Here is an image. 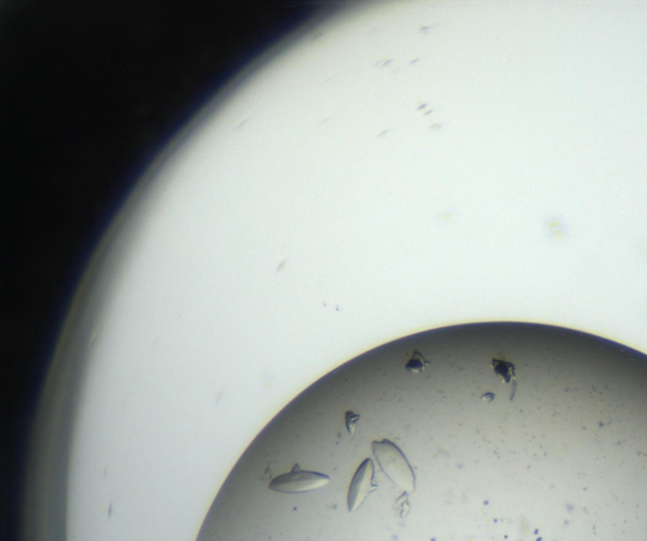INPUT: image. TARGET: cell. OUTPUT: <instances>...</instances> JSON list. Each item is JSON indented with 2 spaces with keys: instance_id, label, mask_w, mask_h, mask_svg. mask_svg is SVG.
<instances>
[{
  "instance_id": "cell-1",
  "label": "cell",
  "mask_w": 647,
  "mask_h": 541,
  "mask_svg": "<svg viewBox=\"0 0 647 541\" xmlns=\"http://www.w3.org/2000/svg\"><path fill=\"white\" fill-rule=\"evenodd\" d=\"M373 453L388 478L405 489H415V475L401 449L397 448L393 442L384 440L373 442Z\"/></svg>"
},
{
  "instance_id": "cell-2",
  "label": "cell",
  "mask_w": 647,
  "mask_h": 541,
  "mask_svg": "<svg viewBox=\"0 0 647 541\" xmlns=\"http://www.w3.org/2000/svg\"><path fill=\"white\" fill-rule=\"evenodd\" d=\"M329 481V475L312 470H305L296 464L290 472L275 477L268 484V489L277 493L296 495L321 489L323 486L328 484Z\"/></svg>"
},
{
  "instance_id": "cell-3",
  "label": "cell",
  "mask_w": 647,
  "mask_h": 541,
  "mask_svg": "<svg viewBox=\"0 0 647 541\" xmlns=\"http://www.w3.org/2000/svg\"><path fill=\"white\" fill-rule=\"evenodd\" d=\"M378 489L375 478V464L373 461L365 459L356 470L348 489V510L350 512L356 511L367 496Z\"/></svg>"
},
{
  "instance_id": "cell-4",
  "label": "cell",
  "mask_w": 647,
  "mask_h": 541,
  "mask_svg": "<svg viewBox=\"0 0 647 541\" xmlns=\"http://www.w3.org/2000/svg\"><path fill=\"white\" fill-rule=\"evenodd\" d=\"M490 367L495 372V376L501 380V382L504 383V384H511L514 389H516L515 364L509 363V362L503 361V359L493 358L490 361Z\"/></svg>"
},
{
  "instance_id": "cell-5",
  "label": "cell",
  "mask_w": 647,
  "mask_h": 541,
  "mask_svg": "<svg viewBox=\"0 0 647 541\" xmlns=\"http://www.w3.org/2000/svg\"><path fill=\"white\" fill-rule=\"evenodd\" d=\"M429 361L425 358L423 353L415 350L407 359V362L405 363V370L414 373V375H420L429 367Z\"/></svg>"
},
{
  "instance_id": "cell-6",
  "label": "cell",
  "mask_w": 647,
  "mask_h": 541,
  "mask_svg": "<svg viewBox=\"0 0 647 541\" xmlns=\"http://www.w3.org/2000/svg\"><path fill=\"white\" fill-rule=\"evenodd\" d=\"M361 420V415L356 414L354 411H347L345 412V426L349 434H354L357 429L358 423Z\"/></svg>"
},
{
  "instance_id": "cell-7",
  "label": "cell",
  "mask_w": 647,
  "mask_h": 541,
  "mask_svg": "<svg viewBox=\"0 0 647 541\" xmlns=\"http://www.w3.org/2000/svg\"><path fill=\"white\" fill-rule=\"evenodd\" d=\"M482 398L483 400H487V401H492L495 398V395L493 394H486V395H483Z\"/></svg>"
}]
</instances>
